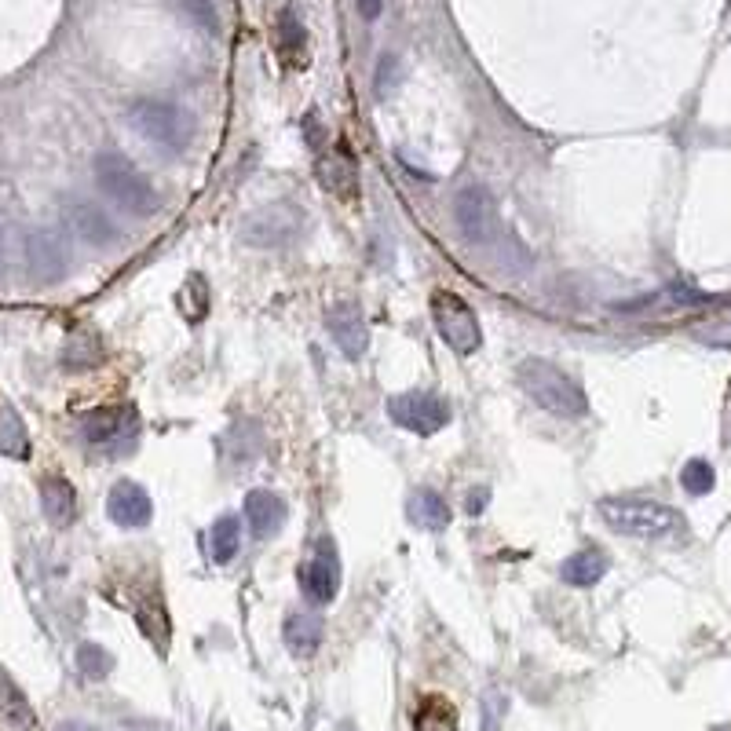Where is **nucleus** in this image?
Listing matches in <instances>:
<instances>
[{
  "mask_svg": "<svg viewBox=\"0 0 731 731\" xmlns=\"http://www.w3.org/2000/svg\"><path fill=\"white\" fill-rule=\"evenodd\" d=\"M600 516L611 530L626 534V538H640V541H677L688 534V523L677 509H669L662 501H647V498H604L600 505Z\"/></svg>",
  "mask_w": 731,
  "mask_h": 731,
  "instance_id": "1",
  "label": "nucleus"
},
{
  "mask_svg": "<svg viewBox=\"0 0 731 731\" xmlns=\"http://www.w3.org/2000/svg\"><path fill=\"white\" fill-rule=\"evenodd\" d=\"M516 381H520L523 392H527L545 414L563 417V421H578V417L589 414V399H585L582 384L574 381L571 373H563L560 366H552V362L523 359L520 370H516Z\"/></svg>",
  "mask_w": 731,
  "mask_h": 731,
  "instance_id": "2",
  "label": "nucleus"
},
{
  "mask_svg": "<svg viewBox=\"0 0 731 731\" xmlns=\"http://www.w3.org/2000/svg\"><path fill=\"white\" fill-rule=\"evenodd\" d=\"M128 125L136 128L139 139H147L150 147L165 150V154H180L191 147L194 139V121L183 106L169 103V99H132L128 103Z\"/></svg>",
  "mask_w": 731,
  "mask_h": 731,
  "instance_id": "3",
  "label": "nucleus"
},
{
  "mask_svg": "<svg viewBox=\"0 0 731 731\" xmlns=\"http://www.w3.org/2000/svg\"><path fill=\"white\" fill-rule=\"evenodd\" d=\"M96 183L99 191L110 198L114 205H121L125 212L132 216H150V212L158 209V191H154V183L143 176V172L125 158V154H117V150H103L96 154Z\"/></svg>",
  "mask_w": 731,
  "mask_h": 731,
  "instance_id": "4",
  "label": "nucleus"
},
{
  "mask_svg": "<svg viewBox=\"0 0 731 731\" xmlns=\"http://www.w3.org/2000/svg\"><path fill=\"white\" fill-rule=\"evenodd\" d=\"M454 223L472 249H490L501 238V212L483 183H465L454 194Z\"/></svg>",
  "mask_w": 731,
  "mask_h": 731,
  "instance_id": "5",
  "label": "nucleus"
},
{
  "mask_svg": "<svg viewBox=\"0 0 731 731\" xmlns=\"http://www.w3.org/2000/svg\"><path fill=\"white\" fill-rule=\"evenodd\" d=\"M432 322L435 333L443 337V344L454 355H476L483 344V329L465 297H457L450 289H435L432 293Z\"/></svg>",
  "mask_w": 731,
  "mask_h": 731,
  "instance_id": "6",
  "label": "nucleus"
},
{
  "mask_svg": "<svg viewBox=\"0 0 731 731\" xmlns=\"http://www.w3.org/2000/svg\"><path fill=\"white\" fill-rule=\"evenodd\" d=\"M300 231H304V209L289 202H278V205H267V209H256L242 223V242L253 245V249H282Z\"/></svg>",
  "mask_w": 731,
  "mask_h": 731,
  "instance_id": "7",
  "label": "nucleus"
},
{
  "mask_svg": "<svg viewBox=\"0 0 731 731\" xmlns=\"http://www.w3.org/2000/svg\"><path fill=\"white\" fill-rule=\"evenodd\" d=\"M388 417L414 435H435L450 424V403L435 392H403L388 399Z\"/></svg>",
  "mask_w": 731,
  "mask_h": 731,
  "instance_id": "8",
  "label": "nucleus"
},
{
  "mask_svg": "<svg viewBox=\"0 0 731 731\" xmlns=\"http://www.w3.org/2000/svg\"><path fill=\"white\" fill-rule=\"evenodd\" d=\"M300 585H304V596H308V604L315 607H326L337 600V589H340V556H337V545L333 538H318L315 545V556L308 560L304 574H300Z\"/></svg>",
  "mask_w": 731,
  "mask_h": 731,
  "instance_id": "9",
  "label": "nucleus"
},
{
  "mask_svg": "<svg viewBox=\"0 0 731 731\" xmlns=\"http://www.w3.org/2000/svg\"><path fill=\"white\" fill-rule=\"evenodd\" d=\"M329 337L337 344L348 359H362L366 348H370V329H366V311L355 297H340L333 300V308L326 315Z\"/></svg>",
  "mask_w": 731,
  "mask_h": 731,
  "instance_id": "10",
  "label": "nucleus"
},
{
  "mask_svg": "<svg viewBox=\"0 0 731 731\" xmlns=\"http://www.w3.org/2000/svg\"><path fill=\"white\" fill-rule=\"evenodd\" d=\"M26 267L37 282H59L70 267L66 242L55 231H33L26 238Z\"/></svg>",
  "mask_w": 731,
  "mask_h": 731,
  "instance_id": "11",
  "label": "nucleus"
},
{
  "mask_svg": "<svg viewBox=\"0 0 731 731\" xmlns=\"http://www.w3.org/2000/svg\"><path fill=\"white\" fill-rule=\"evenodd\" d=\"M106 512H110V520L117 523L121 530H139L147 527L154 520V501L150 494L139 483L132 479H121L110 487V498H106Z\"/></svg>",
  "mask_w": 731,
  "mask_h": 731,
  "instance_id": "12",
  "label": "nucleus"
},
{
  "mask_svg": "<svg viewBox=\"0 0 731 731\" xmlns=\"http://www.w3.org/2000/svg\"><path fill=\"white\" fill-rule=\"evenodd\" d=\"M318 183L340 202L359 198V169H355V158H351V150L344 143L318 158Z\"/></svg>",
  "mask_w": 731,
  "mask_h": 731,
  "instance_id": "13",
  "label": "nucleus"
},
{
  "mask_svg": "<svg viewBox=\"0 0 731 731\" xmlns=\"http://www.w3.org/2000/svg\"><path fill=\"white\" fill-rule=\"evenodd\" d=\"M132 432H136V414L128 406H99L81 421V435L92 446H114Z\"/></svg>",
  "mask_w": 731,
  "mask_h": 731,
  "instance_id": "14",
  "label": "nucleus"
},
{
  "mask_svg": "<svg viewBox=\"0 0 731 731\" xmlns=\"http://www.w3.org/2000/svg\"><path fill=\"white\" fill-rule=\"evenodd\" d=\"M245 523L253 527L256 538H275L286 527V501L275 490H249L245 494Z\"/></svg>",
  "mask_w": 731,
  "mask_h": 731,
  "instance_id": "15",
  "label": "nucleus"
},
{
  "mask_svg": "<svg viewBox=\"0 0 731 731\" xmlns=\"http://www.w3.org/2000/svg\"><path fill=\"white\" fill-rule=\"evenodd\" d=\"M41 509L52 527H70L77 520V490L59 472L41 476Z\"/></svg>",
  "mask_w": 731,
  "mask_h": 731,
  "instance_id": "16",
  "label": "nucleus"
},
{
  "mask_svg": "<svg viewBox=\"0 0 731 731\" xmlns=\"http://www.w3.org/2000/svg\"><path fill=\"white\" fill-rule=\"evenodd\" d=\"M406 520L414 523L417 530L439 534V530L450 527V509H446V501L439 498L432 487H421L410 494V501H406Z\"/></svg>",
  "mask_w": 731,
  "mask_h": 731,
  "instance_id": "17",
  "label": "nucleus"
},
{
  "mask_svg": "<svg viewBox=\"0 0 731 731\" xmlns=\"http://www.w3.org/2000/svg\"><path fill=\"white\" fill-rule=\"evenodd\" d=\"M0 717L11 731H37V713H33L26 691L0 669Z\"/></svg>",
  "mask_w": 731,
  "mask_h": 731,
  "instance_id": "18",
  "label": "nucleus"
},
{
  "mask_svg": "<svg viewBox=\"0 0 731 731\" xmlns=\"http://www.w3.org/2000/svg\"><path fill=\"white\" fill-rule=\"evenodd\" d=\"M607 567H611L607 552L582 549V552H574V556H567V560H563L560 578L567 585H574V589H593V585L607 574Z\"/></svg>",
  "mask_w": 731,
  "mask_h": 731,
  "instance_id": "19",
  "label": "nucleus"
},
{
  "mask_svg": "<svg viewBox=\"0 0 731 731\" xmlns=\"http://www.w3.org/2000/svg\"><path fill=\"white\" fill-rule=\"evenodd\" d=\"M70 223H74V234L81 242L88 245H110L117 238V227L114 220L106 216L99 205H88V202H77L70 209Z\"/></svg>",
  "mask_w": 731,
  "mask_h": 731,
  "instance_id": "20",
  "label": "nucleus"
},
{
  "mask_svg": "<svg viewBox=\"0 0 731 731\" xmlns=\"http://www.w3.org/2000/svg\"><path fill=\"white\" fill-rule=\"evenodd\" d=\"M278 55L286 59L289 70H297V66H304V48H308V33H304V22H300V15L293 8H282L278 11Z\"/></svg>",
  "mask_w": 731,
  "mask_h": 731,
  "instance_id": "21",
  "label": "nucleus"
},
{
  "mask_svg": "<svg viewBox=\"0 0 731 731\" xmlns=\"http://www.w3.org/2000/svg\"><path fill=\"white\" fill-rule=\"evenodd\" d=\"M282 636H286V647L293 651V655H304V658L315 655L318 644H322V618L318 615H289Z\"/></svg>",
  "mask_w": 731,
  "mask_h": 731,
  "instance_id": "22",
  "label": "nucleus"
},
{
  "mask_svg": "<svg viewBox=\"0 0 731 731\" xmlns=\"http://www.w3.org/2000/svg\"><path fill=\"white\" fill-rule=\"evenodd\" d=\"M238 549H242V523H238V516H220L209 530L212 563H231Z\"/></svg>",
  "mask_w": 731,
  "mask_h": 731,
  "instance_id": "23",
  "label": "nucleus"
},
{
  "mask_svg": "<svg viewBox=\"0 0 731 731\" xmlns=\"http://www.w3.org/2000/svg\"><path fill=\"white\" fill-rule=\"evenodd\" d=\"M414 731H457V710L443 695H428L414 710Z\"/></svg>",
  "mask_w": 731,
  "mask_h": 731,
  "instance_id": "24",
  "label": "nucleus"
},
{
  "mask_svg": "<svg viewBox=\"0 0 731 731\" xmlns=\"http://www.w3.org/2000/svg\"><path fill=\"white\" fill-rule=\"evenodd\" d=\"M0 454L8 457H30V435H26V424L22 417L11 410V406H0Z\"/></svg>",
  "mask_w": 731,
  "mask_h": 731,
  "instance_id": "25",
  "label": "nucleus"
},
{
  "mask_svg": "<svg viewBox=\"0 0 731 731\" xmlns=\"http://www.w3.org/2000/svg\"><path fill=\"white\" fill-rule=\"evenodd\" d=\"M680 487L688 490L691 498H706L713 487H717V472H713L710 461H702V457H691L688 465L680 468Z\"/></svg>",
  "mask_w": 731,
  "mask_h": 731,
  "instance_id": "26",
  "label": "nucleus"
},
{
  "mask_svg": "<svg viewBox=\"0 0 731 731\" xmlns=\"http://www.w3.org/2000/svg\"><path fill=\"white\" fill-rule=\"evenodd\" d=\"M77 669L88 680H106L114 673V655L99 644H81L77 647Z\"/></svg>",
  "mask_w": 731,
  "mask_h": 731,
  "instance_id": "27",
  "label": "nucleus"
},
{
  "mask_svg": "<svg viewBox=\"0 0 731 731\" xmlns=\"http://www.w3.org/2000/svg\"><path fill=\"white\" fill-rule=\"evenodd\" d=\"M180 311L191 322H202L205 311H209V286H205L202 275H191L187 278V286L180 289Z\"/></svg>",
  "mask_w": 731,
  "mask_h": 731,
  "instance_id": "28",
  "label": "nucleus"
},
{
  "mask_svg": "<svg viewBox=\"0 0 731 731\" xmlns=\"http://www.w3.org/2000/svg\"><path fill=\"white\" fill-rule=\"evenodd\" d=\"M99 362V340L92 333H77L66 348V366H92Z\"/></svg>",
  "mask_w": 731,
  "mask_h": 731,
  "instance_id": "29",
  "label": "nucleus"
},
{
  "mask_svg": "<svg viewBox=\"0 0 731 731\" xmlns=\"http://www.w3.org/2000/svg\"><path fill=\"white\" fill-rule=\"evenodd\" d=\"M403 81V66H399V55H381V63H377V77H373V88H377V96H388L395 85Z\"/></svg>",
  "mask_w": 731,
  "mask_h": 731,
  "instance_id": "30",
  "label": "nucleus"
},
{
  "mask_svg": "<svg viewBox=\"0 0 731 731\" xmlns=\"http://www.w3.org/2000/svg\"><path fill=\"white\" fill-rule=\"evenodd\" d=\"M180 8L191 15L202 30H209V33H216L220 30V19H216V8H212V0H180Z\"/></svg>",
  "mask_w": 731,
  "mask_h": 731,
  "instance_id": "31",
  "label": "nucleus"
},
{
  "mask_svg": "<svg viewBox=\"0 0 731 731\" xmlns=\"http://www.w3.org/2000/svg\"><path fill=\"white\" fill-rule=\"evenodd\" d=\"M355 8H359V15L366 22H377L384 11V0H355Z\"/></svg>",
  "mask_w": 731,
  "mask_h": 731,
  "instance_id": "32",
  "label": "nucleus"
},
{
  "mask_svg": "<svg viewBox=\"0 0 731 731\" xmlns=\"http://www.w3.org/2000/svg\"><path fill=\"white\" fill-rule=\"evenodd\" d=\"M487 498H490L487 490H472V494H468V505H465L468 516H479V512L487 509Z\"/></svg>",
  "mask_w": 731,
  "mask_h": 731,
  "instance_id": "33",
  "label": "nucleus"
},
{
  "mask_svg": "<svg viewBox=\"0 0 731 731\" xmlns=\"http://www.w3.org/2000/svg\"><path fill=\"white\" fill-rule=\"evenodd\" d=\"M63 731H96V728H92V724H85V721H66Z\"/></svg>",
  "mask_w": 731,
  "mask_h": 731,
  "instance_id": "34",
  "label": "nucleus"
},
{
  "mask_svg": "<svg viewBox=\"0 0 731 731\" xmlns=\"http://www.w3.org/2000/svg\"><path fill=\"white\" fill-rule=\"evenodd\" d=\"M220 731H231V728H220Z\"/></svg>",
  "mask_w": 731,
  "mask_h": 731,
  "instance_id": "35",
  "label": "nucleus"
},
{
  "mask_svg": "<svg viewBox=\"0 0 731 731\" xmlns=\"http://www.w3.org/2000/svg\"><path fill=\"white\" fill-rule=\"evenodd\" d=\"M0 238H4V234H0Z\"/></svg>",
  "mask_w": 731,
  "mask_h": 731,
  "instance_id": "36",
  "label": "nucleus"
}]
</instances>
